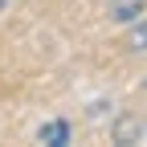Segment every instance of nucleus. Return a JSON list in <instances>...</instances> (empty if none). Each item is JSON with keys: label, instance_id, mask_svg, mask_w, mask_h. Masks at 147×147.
Returning a JSON list of instances; mask_svg holds the SVG:
<instances>
[{"label": "nucleus", "instance_id": "1", "mask_svg": "<svg viewBox=\"0 0 147 147\" xmlns=\"http://www.w3.org/2000/svg\"><path fill=\"white\" fill-rule=\"evenodd\" d=\"M110 135H115V143H147V123L135 115H119Z\"/></svg>", "mask_w": 147, "mask_h": 147}, {"label": "nucleus", "instance_id": "2", "mask_svg": "<svg viewBox=\"0 0 147 147\" xmlns=\"http://www.w3.org/2000/svg\"><path fill=\"white\" fill-rule=\"evenodd\" d=\"M143 12H147V0H106V16L115 25H135L143 21Z\"/></svg>", "mask_w": 147, "mask_h": 147}, {"label": "nucleus", "instance_id": "3", "mask_svg": "<svg viewBox=\"0 0 147 147\" xmlns=\"http://www.w3.org/2000/svg\"><path fill=\"white\" fill-rule=\"evenodd\" d=\"M37 139H41V143H53V147H57V143H69V123L65 119H53V123H45L41 131H37Z\"/></svg>", "mask_w": 147, "mask_h": 147}, {"label": "nucleus", "instance_id": "4", "mask_svg": "<svg viewBox=\"0 0 147 147\" xmlns=\"http://www.w3.org/2000/svg\"><path fill=\"white\" fill-rule=\"evenodd\" d=\"M123 45L131 49V53H147V16L127 29V41H123Z\"/></svg>", "mask_w": 147, "mask_h": 147}, {"label": "nucleus", "instance_id": "5", "mask_svg": "<svg viewBox=\"0 0 147 147\" xmlns=\"http://www.w3.org/2000/svg\"><path fill=\"white\" fill-rule=\"evenodd\" d=\"M143 90H147V78H143Z\"/></svg>", "mask_w": 147, "mask_h": 147}, {"label": "nucleus", "instance_id": "6", "mask_svg": "<svg viewBox=\"0 0 147 147\" xmlns=\"http://www.w3.org/2000/svg\"><path fill=\"white\" fill-rule=\"evenodd\" d=\"M0 8H4V0H0Z\"/></svg>", "mask_w": 147, "mask_h": 147}]
</instances>
